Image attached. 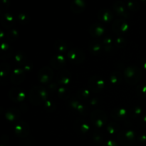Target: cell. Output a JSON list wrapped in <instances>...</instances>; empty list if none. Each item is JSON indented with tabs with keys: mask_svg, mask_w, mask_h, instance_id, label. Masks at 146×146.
<instances>
[{
	"mask_svg": "<svg viewBox=\"0 0 146 146\" xmlns=\"http://www.w3.org/2000/svg\"><path fill=\"white\" fill-rule=\"evenodd\" d=\"M135 133L132 130H123L118 133V139L123 145H131L134 142Z\"/></svg>",
	"mask_w": 146,
	"mask_h": 146,
	"instance_id": "obj_6",
	"label": "cell"
},
{
	"mask_svg": "<svg viewBox=\"0 0 146 146\" xmlns=\"http://www.w3.org/2000/svg\"><path fill=\"white\" fill-rule=\"evenodd\" d=\"M17 20L21 24H27L29 22V16L28 14H27L26 13H19L17 14Z\"/></svg>",
	"mask_w": 146,
	"mask_h": 146,
	"instance_id": "obj_35",
	"label": "cell"
},
{
	"mask_svg": "<svg viewBox=\"0 0 146 146\" xmlns=\"http://www.w3.org/2000/svg\"><path fill=\"white\" fill-rule=\"evenodd\" d=\"M111 115L113 119L122 121L125 118L127 115V111L123 107H116L111 109Z\"/></svg>",
	"mask_w": 146,
	"mask_h": 146,
	"instance_id": "obj_18",
	"label": "cell"
},
{
	"mask_svg": "<svg viewBox=\"0 0 146 146\" xmlns=\"http://www.w3.org/2000/svg\"><path fill=\"white\" fill-rule=\"evenodd\" d=\"M71 81V73L67 69H62L57 74V84L62 86H67Z\"/></svg>",
	"mask_w": 146,
	"mask_h": 146,
	"instance_id": "obj_10",
	"label": "cell"
},
{
	"mask_svg": "<svg viewBox=\"0 0 146 146\" xmlns=\"http://www.w3.org/2000/svg\"><path fill=\"white\" fill-rule=\"evenodd\" d=\"M26 71L22 68H15L11 71L10 80L14 84H20L26 78Z\"/></svg>",
	"mask_w": 146,
	"mask_h": 146,
	"instance_id": "obj_9",
	"label": "cell"
},
{
	"mask_svg": "<svg viewBox=\"0 0 146 146\" xmlns=\"http://www.w3.org/2000/svg\"><path fill=\"white\" fill-rule=\"evenodd\" d=\"M138 138H139V141H141V142H143V143L146 142V134L145 133L141 134V135L138 137Z\"/></svg>",
	"mask_w": 146,
	"mask_h": 146,
	"instance_id": "obj_46",
	"label": "cell"
},
{
	"mask_svg": "<svg viewBox=\"0 0 146 146\" xmlns=\"http://www.w3.org/2000/svg\"><path fill=\"white\" fill-rule=\"evenodd\" d=\"M91 91L89 89L85 88H81L76 91V96L81 100H86L90 98Z\"/></svg>",
	"mask_w": 146,
	"mask_h": 146,
	"instance_id": "obj_30",
	"label": "cell"
},
{
	"mask_svg": "<svg viewBox=\"0 0 146 146\" xmlns=\"http://www.w3.org/2000/svg\"><path fill=\"white\" fill-rule=\"evenodd\" d=\"M103 146H118L117 143L113 140H108L106 142L104 143Z\"/></svg>",
	"mask_w": 146,
	"mask_h": 146,
	"instance_id": "obj_43",
	"label": "cell"
},
{
	"mask_svg": "<svg viewBox=\"0 0 146 146\" xmlns=\"http://www.w3.org/2000/svg\"><path fill=\"white\" fill-rule=\"evenodd\" d=\"M140 124H141L142 126L146 127V114L143 115L141 117V120H140Z\"/></svg>",
	"mask_w": 146,
	"mask_h": 146,
	"instance_id": "obj_44",
	"label": "cell"
},
{
	"mask_svg": "<svg viewBox=\"0 0 146 146\" xmlns=\"http://www.w3.org/2000/svg\"><path fill=\"white\" fill-rule=\"evenodd\" d=\"M126 6L131 11H137L139 10L141 5L137 0H128L126 2Z\"/></svg>",
	"mask_w": 146,
	"mask_h": 146,
	"instance_id": "obj_32",
	"label": "cell"
},
{
	"mask_svg": "<svg viewBox=\"0 0 146 146\" xmlns=\"http://www.w3.org/2000/svg\"><path fill=\"white\" fill-rule=\"evenodd\" d=\"M13 49L9 44L7 42H2L1 44V52L0 57L1 59H6L11 56L12 54Z\"/></svg>",
	"mask_w": 146,
	"mask_h": 146,
	"instance_id": "obj_23",
	"label": "cell"
},
{
	"mask_svg": "<svg viewBox=\"0 0 146 146\" xmlns=\"http://www.w3.org/2000/svg\"><path fill=\"white\" fill-rule=\"evenodd\" d=\"M9 96L11 101L16 103H21L24 100L26 95L22 89L18 87H13L9 91Z\"/></svg>",
	"mask_w": 146,
	"mask_h": 146,
	"instance_id": "obj_12",
	"label": "cell"
},
{
	"mask_svg": "<svg viewBox=\"0 0 146 146\" xmlns=\"http://www.w3.org/2000/svg\"><path fill=\"white\" fill-rule=\"evenodd\" d=\"M67 59L74 64H82L85 60V53L79 48H73L67 52Z\"/></svg>",
	"mask_w": 146,
	"mask_h": 146,
	"instance_id": "obj_5",
	"label": "cell"
},
{
	"mask_svg": "<svg viewBox=\"0 0 146 146\" xmlns=\"http://www.w3.org/2000/svg\"><path fill=\"white\" fill-rule=\"evenodd\" d=\"M74 128L76 131L79 133L84 134L91 131V126L87 122L84 120H76L74 123Z\"/></svg>",
	"mask_w": 146,
	"mask_h": 146,
	"instance_id": "obj_19",
	"label": "cell"
},
{
	"mask_svg": "<svg viewBox=\"0 0 146 146\" xmlns=\"http://www.w3.org/2000/svg\"><path fill=\"white\" fill-rule=\"evenodd\" d=\"M119 125L117 123L113 122H110L108 125H106V130L109 134H114L115 133H119Z\"/></svg>",
	"mask_w": 146,
	"mask_h": 146,
	"instance_id": "obj_31",
	"label": "cell"
},
{
	"mask_svg": "<svg viewBox=\"0 0 146 146\" xmlns=\"http://www.w3.org/2000/svg\"><path fill=\"white\" fill-rule=\"evenodd\" d=\"M54 76V71L50 68L49 66H44L43 68L39 70L38 73V79L41 83H47L52 79V77Z\"/></svg>",
	"mask_w": 146,
	"mask_h": 146,
	"instance_id": "obj_11",
	"label": "cell"
},
{
	"mask_svg": "<svg viewBox=\"0 0 146 146\" xmlns=\"http://www.w3.org/2000/svg\"><path fill=\"white\" fill-rule=\"evenodd\" d=\"M3 36H4V32H3L2 30H1V31H0V37H1V39L3 38Z\"/></svg>",
	"mask_w": 146,
	"mask_h": 146,
	"instance_id": "obj_48",
	"label": "cell"
},
{
	"mask_svg": "<svg viewBox=\"0 0 146 146\" xmlns=\"http://www.w3.org/2000/svg\"><path fill=\"white\" fill-rule=\"evenodd\" d=\"M105 31V27L101 23H94L89 28V33L92 36L98 37Z\"/></svg>",
	"mask_w": 146,
	"mask_h": 146,
	"instance_id": "obj_20",
	"label": "cell"
},
{
	"mask_svg": "<svg viewBox=\"0 0 146 146\" xmlns=\"http://www.w3.org/2000/svg\"><path fill=\"white\" fill-rule=\"evenodd\" d=\"M98 19L102 22H108L111 21L113 18V14L112 11L107 8H102L98 11Z\"/></svg>",
	"mask_w": 146,
	"mask_h": 146,
	"instance_id": "obj_17",
	"label": "cell"
},
{
	"mask_svg": "<svg viewBox=\"0 0 146 146\" xmlns=\"http://www.w3.org/2000/svg\"><path fill=\"white\" fill-rule=\"evenodd\" d=\"M19 36V32L17 31V29H16L15 28H11L8 30L7 34V37L8 38V40L11 41H14L15 40H17V37Z\"/></svg>",
	"mask_w": 146,
	"mask_h": 146,
	"instance_id": "obj_34",
	"label": "cell"
},
{
	"mask_svg": "<svg viewBox=\"0 0 146 146\" xmlns=\"http://www.w3.org/2000/svg\"><path fill=\"white\" fill-rule=\"evenodd\" d=\"M91 123L96 128H101L107 122L108 115L106 113L101 109H95L91 114Z\"/></svg>",
	"mask_w": 146,
	"mask_h": 146,
	"instance_id": "obj_3",
	"label": "cell"
},
{
	"mask_svg": "<svg viewBox=\"0 0 146 146\" xmlns=\"http://www.w3.org/2000/svg\"><path fill=\"white\" fill-rule=\"evenodd\" d=\"M54 48L59 54L68 51V45L64 40H56L54 43Z\"/></svg>",
	"mask_w": 146,
	"mask_h": 146,
	"instance_id": "obj_26",
	"label": "cell"
},
{
	"mask_svg": "<svg viewBox=\"0 0 146 146\" xmlns=\"http://www.w3.org/2000/svg\"><path fill=\"white\" fill-rule=\"evenodd\" d=\"M114 44L115 46L118 47V48H123L126 44V41L125 38L123 36H119L114 41Z\"/></svg>",
	"mask_w": 146,
	"mask_h": 146,
	"instance_id": "obj_38",
	"label": "cell"
},
{
	"mask_svg": "<svg viewBox=\"0 0 146 146\" xmlns=\"http://www.w3.org/2000/svg\"><path fill=\"white\" fill-rule=\"evenodd\" d=\"M20 115H21V113H20L19 110L17 109V108H9L5 112L6 118L11 121L18 120Z\"/></svg>",
	"mask_w": 146,
	"mask_h": 146,
	"instance_id": "obj_22",
	"label": "cell"
},
{
	"mask_svg": "<svg viewBox=\"0 0 146 146\" xmlns=\"http://www.w3.org/2000/svg\"><path fill=\"white\" fill-rule=\"evenodd\" d=\"M130 29V25L128 21L124 19L118 18L114 20L112 24V29L114 32L118 35L125 34Z\"/></svg>",
	"mask_w": 146,
	"mask_h": 146,
	"instance_id": "obj_7",
	"label": "cell"
},
{
	"mask_svg": "<svg viewBox=\"0 0 146 146\" xmlns=\"http://www.w3.org/2000/svg\"><path fill=\"white\" fill-rule=\"evenodd\" d=\"M90 104L91 105H95V104H98V99L96 98H91V101H90Z\"/></svg>",
	"mask_w": 146,
	"mask_h": 146,
	"instance_id": "obj_47",
	"label": "cell"
},
{
	"mask_svg": "<svg viewBox=\"0 0 146 146\" xmlns=\"http://www.w3.org/2000/svg\"><path fill=\"white\" fill-rule=\"evenodd\" d=\"M93 139L95 141L96 143H100L101 142H102L104 138H103L102 135L100 132L98 131H95V132L93 133Z\"/></svg>",
	"mask_w": 146,
	"mask_h": 146,
	"instance_id": "obj_40",
	"label": "cell"
},
{
	"mask_svg": "<svg viewBox=\"0 0 146 146\" xmlns=\"http://www.w3.org/2000/svg\"><path fill=\"white\" fill-rule=\"evenodd\" d=\"M141 65L142 66V68H143L144 69L146 70V57H143L141 60Z\"/></svg>",
	"mask_w": 146,
	"mask_h": 146,
	"instance_id": "obj_45",
	"label": "cell"
},
{
	"mask_svg": "<svg viewBox=\"0 0 146 146\" xmlns=\"http://www.w3.org/2000/svg\"><path fill=\"white\" fill-rule=\"evenodd\" d=\"M68 105L71 108L76 110L80 114L83 115H86L88 113V109L84 104H81L76 99H71L68 101Z\"/></svg>",
	"mask_w": 146,
	"mask_h": 146,
	"instance_id": "obj_16",
	"label": "cell"
},
{
	"mask_svg": "<svg viewBox=\"0 0 146 146\" xmlns=\"http://www.w3.org/2000/svg\"><path fill=\"white\" fill-rule=\"evenodd\" d=\"M0 22L1 24L6 29L13 28V26L14 25L16 22V19L12 14L9 12H4L1 14L0 17Z\"/></svg>",
	"mask_w": 146,
	"mask_h": 146,
	"instance_id": "obj_13",
	"label": "cell"
},
{
	"mask_svg": "<svg viewBox=\"0 0 146 146\" xmlns=\"http://www.w3.org/2000/svg\"><path fill=\"white\" fill-rule=\"evenodd\" d=\"M88 50L91 52V54H92L93 55L96 56L102 52L103 50H104V48H103L102 44H100L98 41H94L89 44Z\"/></svg>",
	"mask_w": 146,
	"mask_h": 146,
	"instance_id": "obj_24",
	"label": "cell"
},
{
	"mask_svg": "<svg viewBox=\"0 0 146 146\" xmlns=\"http://www.w3.org/2000/svg\"><path fill=\"white\" fill-rule=\"evenodd\" d=\"M71 91L67 86H59L57 89V94H58V97L63 100L69 99V98L71 97Z\"/></svg>",
	"mask_w": 146,
	"mask_h": 146,
	"instance_id": "obj_25",
	"label": "cell"
},
{
	"mask_svg": "<svg viewBox=\"0 0 146 146\" xmlns=\"http://www.w3.org/2000/svg\"><path fill=\"white\" fill-rule=\"evenodd\" d=\"M22 68L26 71V72H27V71H31L33 68V64L31 62H28V61H27V62L25 63L24 65H22Z\"/></svg>",
	"mask_w": 146,
	"mask_h": 146,
	"instance_id": "obj_42",
	"label": "cell"
},
{
	"mask_svg": "<svg viewBox=\"0 0 146 146\" xmlns=\"http://www.w3.org/2000/svg\"><path fill=\"white\" fill-rule=\"evenodd\" d=\"M58 84H56V83H54V82L51 83V84H48V86L46 87L47 89H48V92H54V91H57V89H58Z\"/></svg>",
	"mask_w": 146,
	"mask_h": 146,
	"instance_id": "obj_41",
	"label": "cell"
},
{
	"mask_svg": "<svg viewBox=\"0 0 146 146\" xmlns=\"http://www.w3.org/2000/svg\"><path fill=\"white\" fill-rule=\"evenodd\" d=\"M51 64L56 69H61L65 66L66 64V59L61 54H57L51 58Z\"/></svg>",
	"mask_w": 146,
	"mask_h": 146,
	"instance_id": "obj_15",
	"label": "cell"
},
{
	"mask_svg": "<svg viewBox=\"0 0 146 146\" xmlns=\"http://www.w3.org/2000/svg\"><path fill=\"white\" fill-rule=\"evenodd\" d=\"M48 91L43 86H35L32 87L29 93V101L33 105L38 106L48 100Z\"/></svg>",
	"mask_w": 146,
	"mask_h": 146,
	"instance_id": "obj_1",
	"label": "cell"
},
{
	"mask_svg": "<svg viewBox=\"0 0 146 146\" xmlns=\"http://www.w3.org/2000/svg\"><path fill=\"white\" fill-rule=\"evenodd\" d=\"M105 86V80L101 76L94 74L88 81V89L94 93H98L102 91Z\"/></svg>",
	"mask_w": 146,
	"mask_h": 146,
	"instance_id": "obj_4",
	"label": "cell"
},
{
	"mask_svg": "<svg viewBox=\"0 0 146 146\" xmlns=\"http://www.w3.org/2000/svg\"><path fill=\"white\" fill-rule=\"evenodd\" d=\"M44 106L46 111H48V112L49 113L53 112V111H55L56 109V104L54 101H51V100H46V101L44 102Z\"/></svg>",
	"mask_w": 146,
	"mask_h": 146,
	"instance_id": "obj_36",
	"label": "cell"
},
{
	"mask_svg": "<svg viewBox=\"0 0 146 146\" xmlns=\"http://www.w3.org/2000/svg\"><path fill=\"white\" fill-rule=\"evenodd\" d=\"M143 112V108L141 106H134L133 108H132V109L131 110V115L133 118H135L138 115H140Z\"/></svg>",
	"mask_w": 146,
	"mask_h": 146,
	"instance_id": "obj_39",
	"label": "cell"
},
{
	"mask_svg": "<svg viewBox=\"0 0 146 146\" xmlns=\"http://www.w3.org/2000/svg\"><path fill=\"white\" fill-rule=\"evenodd\" d=\"M14 132L20 138H26L29 133V125L25 121H19L15 124Z\"/></svg>",
	"mask_w": 146,
	"mask_h": 146,
	"instance_id": "obj_8",
	"label": "cell"
},
{
	"mask_svg": "<svg viewBox=\"0 0 146 146\" xmlns=\"http://www.w3.org/2000/svg\"><path fill=\"white\" fill-rule=\"evenodd\" d=\"M11 66L7 63H1L0 66V76H1V81L2 82L4 78H7V76L9 74Z\"/></svg>",
	"mask_w": 146,
	"mask_h": 146,
	"instance_id": "obj_29",
	"label": "cell"
},
{
	"mask_svg": "<svg viewBox=\"0 0 146 146\" xmlns=\"http://www.w3.org/2000/svg\"><path fill=\"white\" fill-rule=\"evenodd\" d=\"M70 7L73 12L76 14H79L82 12L85 9L86 2L84 0H73L71 1Z\"/></svg>",
	"mask_w": 146,
	"mask_h": 146,
	"instance_id": "obj_21",
	"label": "cell"
},
{
	"mask_svg": "<svg viewBox=\"0 0 146 146\" xmlns=\"http://www.w3.org/2000/svg\"><path fill=\"white\" fill-rule=\"evenodd\" d=\"M114 11L118 14L121 15L123 17H128L130 16V12L128 11V9L127 6L122 1H116L114 2L113 6Z\"/></svg>",
	"mask_w": 146,
	"mask_h": 146,
	"instance_id": "obj_14",
	"label": "cell"
},
{
	"mask_svg": "<svg viewBox=\"0 0 146 146\" xmlns=\"http://www.w3.org/2000/svg\"><path fill=\"white\" fill-rule=\"evenodd\" d=\"M123 75L120 71H113L109 76V81L112 84H118L121 82Z\"/></svg>",
	"mask_w": 146,
	"mask_h": 146,
	"instance_id": "obj_28",
	"label": "cell"
},
{
	"mask_svg": "<svg viewBox=\"0 0 146 146\" xmlns=\"http://www.w3.org/2000/svg\"><path fill=\"white\" fill-rule=\"evenodd\" d=\"M15 60L17 61V64H20V65H24L25 63L27 62V57L25 53L23 51H20L15 55Z\"/></svg>",
	"mask_w": 146,
	"mask_h": 146,
	"instance_id": "obj_33",
	"label": "cell"
},
{
	"mask_svg": "<svg viewBox=\"0 0 146 146\" xmlns=\"http://www.w3.org/2000/svg\"><path fill=\"white\" fill-rule=\"evenodd\" d=\"M125 81L131 85L136 84L141 79L143 72L141 68L136 65H130L125 68L123 73Z\"/></svg>",
	"mask_w": 146,
	"mask_h": 146,
	"instance_id": "obj_2",
	"label": "cell"
},
{
	"mask_svg": "<svg viewBox=\"0 0 146 146\" xmlns=\"http://www.w3.org/2000/svg\"><path fill=\"white\" fill-rule=\"evenodd\" d=\"M136 92L139 96L146 97V84H140L137 86Z\"/></svg>",
	"mask_w": 146,
	"mask_h": 146,
	"instance_id": "obj_37",
	"label": "cell"
},
{
	"mask_svg": "<svg viewBox=\"0 0 146 146\" xmlns=\"http://www.w3.org/2000/svg\"><path fill=\"white\" fill-rule=\"evenodd\" d=\"M102 46L104 50L106 52H110L112 51L113 48L115 46L114 44V41L111 38V37H106L102 42Z\"/></svg>",
	"mask_w": 146,
	"mask_h": 146,
	"instance_id": "obj_27",
	"label": "cell"
}]
</instances>
